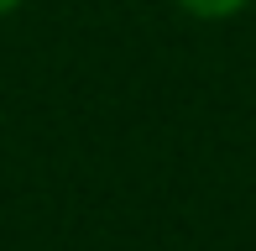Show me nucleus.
Listing matches in <instances>:
<instances>
[{
    "mask_svg": "<svg viewBox=\"0 0 256 251\" xmlns=\"http://www.w3.org/2000/svg\"><path fill=\"white\" fill-rule=\"evenodd\" d=\"M183 10H194V16H236L246 0H178Z\"/></svg>",
    "mask_w": 256,
    "mask_h": 251,
    "instance_id": "f257e3e1",
    "label": "nucleus"
},
{
    "mask_svg": "<svg viewBox=\"0 0 256 251\" xmlns=\"http://www.w3.org/2000/svg\"><path fill=\"white\" fill-rule=\"evenodd\" d=\"M21 6V0H0V16H6V10H16Z\"/></svg>",
    "mask_w": 256,
    "mask_h": 251,
    "instance_id": "f03ea898",
    "label": "nucleus"
}]
</instances>
